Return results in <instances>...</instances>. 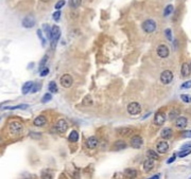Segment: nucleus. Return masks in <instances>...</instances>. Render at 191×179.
<instances>
[{
    "label": "nucleus",
    "instance_id": "dca6fc26",
    "mask_svg": "<svg viewBox=\"0 0 191 179\" xmlns=\"http://www.w3.org/2000/svg\"><path fill=\"white\" fill-rule=\"evenodd\" d=\"M173 136V130L170 128V127H166V128H163L160 132V137L165 140H168L170 138Z\"/></svg>",
    "mask_w": 191,
    "mask_h": 179
},
{
    "label": "nucleus",
    "instance_id": "a19ab883",
    "mask_svg": "<svg viewBox=\"0 0 191 179\" xmlns=\"http://www.w3.org/2000/svg\"><path fill=\"white\" fill-rule=\"evenodd\" d=\"M40 89V84H34L33 87H32V92H36V91H38Z\"/></svg>",
    "mask_w": 191,
    "mask_h": 179
},
{
    "label": "nucleus",
    "instance_id": "6ab92c4d",
    "mask_svg": "<svg viewBox=\"0 0 191 179\" xmlns=\"http://www.w3.org/2000/svg\"><path fill=\"white\" fill-rule=\"evenodd\" d=\"M46 122H47V120H46V118H45L44 116H38V117H36V118L34 119L33 123H34V125H35V126L40 127V126H43V125H45V124H46Z\"/></svg>",
    "mask_w": 191,
    "mask_h": 179
},
{
    "label": "nucleus",
    "instance_id": "e433bc0d",
    "mask_svg": "<svg viewBox=\"0 0 191 179\" xmlns=\"http://www.w3.org/2000/svg\"><path fill=\"white\" fill-rule=\"evenodd\" d=\"M188 88H191V81H187L183 84V85L180 86V89H188Z\"/></svg>",
    "mask_w": 191,
    "mask_h": 179
},
{
    "label": "nucleus",
    "instance_id": "4be33fe9",
    "mask_svg": "<svg viewBox=\"0 0 191 179\" xmlns=\"http://www.w3.org/2000/svg\"><path fill=\"white\" fill-rule=\"evenodd\" d=\"M79 132H77V130H72L71 132H70L69 137H68V140L70 141V142H77V141L79 140Z\"/></svg>",
    "mask_w": 191,
    "mask_h": 179
},
{
    "label": "nucleus",
    "instance_id": "ddd939ff",
    "mask_svg": "<svg viewBox=\"0 0 191 179\" xmlns=\"http://www.w3.org/2000/svg\"><path fill=\"white\" fill-rule=\"evenodd\" d=\"M99 144V140H98L96 137H89L87 140H86V146L88 147L89 149H96Z\"/></svg>",
    "mask_w": 191,
    "mask_h": 179
},
{
    "label": "nucleus",
    "instance_id": "a18cd8bd",
    "mask_svg": "<svg viewBox=\"0 0 191 179\" xmlns=\"http://www.w3.org/2000/svg\"><path fill=\"white\" fill-rule=\"evenodd\" d=\"M159 177H160V175H159V174H157V175H154V176L151 177V179H158Z\"/></svg>",
    "mask_w": 191,
    "mask_h": 179
},
{
    "label": "nucleus",
    "instance_id": "f257e3e1",
    "mask_svg": "<svg viewBox=\"0 0 191 179\" xmlns=\"http://www.w3.org/2000/svg\"><path fill=\"white\" fill-rule=\"evenodd\" d=\"M61 36V30L58 25H53L51 28V48L54 49L56 46V42H58V38Z\"/></svg>",
    "mask_w": 191,
    "mask_h": 179
},
{
    "label": "nucleus",
    "instance_id": "2eb2a0df",
    "mask_svg": "<svg viewBox=\"0 0 191 179\" xmlns=\"http://www.w3.org/2000/svg\"><path fill=\"white\" fill-rule=\"evenodd\" d=\"M154 161H155V160L152 159V158H149V157L144 160V162H143V170L144 171L146 172L151 171V170L154 168Z\"/></svg>",
    "mask_w": 191,
    "mask_h": 179
},
{
    "label": "nucleus",
    "instance_id": "0eeeda50",
    "mask_svg": "<svg viewBox=\"0 0 191 179\" xmlns=\"http://www.w3.org/2000/svg\"><path fill=\"white\" fill-rule=\"evenodd\" d=\"M55 128H56V130H58V134H64V132H66V130L68 129V123L66 122V120L61 119V120H58V123H56Z\"/></svg>",
    "mask_w": 191,
    "mask_h": 179
},
{
    "label": "nucleus",
    "instance_id": "20e7f679",
    "mask_svg": "<svg viewBox=\"0 0 191 179\" xmlns=\"http://www.w3.org/2000/svg\"><path fill=\"white\" fill-rule=\"evenodd\" d=\"M140 111H141V106L137 102H132L127 105V112L130 113V115H132V116L139 115Z\"/></svg>",
    "mask_w": 191,
    "mask_h": 179
},
{
    "label": "nucleus",
    "instance_id": "c9c22d12",
    "mask_svg": "<svg viewBox=\"0 0 191 179\" xmlns=\"http://www.w3.org/2000/svg\"><path fill=\"white\" fill-rule=\"evenodd\" d=\"M52 17H53V19L55 20V21H58V20H60V17H61V11H60V10H58L56 12H54V13H53V15H52Z\"/></svg>",
    "mask_w": 191,
    "mask_h": 179
},
{
    "label": "nucleus",
    "instance_id": "39448f33",
    "mask_svg": "<svg viewBox=\"0 0 191 179\" xmlns=\"http://www.w3.org/2000/svg\"><path fill=\"white\" fill-rule=\"evenodd\" d=\"M173 80V73L170 70H165L163 72H161L160 74V81L163 85H168L172 82Z\"/></svg>",
    "mask_w": 191,
    "mask_h": 179
},
{
    "label": "nucleus",
    "instance_id": "5701e85b",
    "mask_svg": "<svg viewBox=\"0 0 191 179\" xmlns=\"http://www.w3.org/2000/svg\"><path fill=\"white\" fill-rule=\"evenodd\" d=\"M124 174L127 177H130V178H135L137 176V172L134 168H127V170H125Z\"/></svg>",
    "mask_w": 191,
    "mask_h": 179
},
{
    "label": "nucleus",
    "instance_id": "f8f14e48",
    "mask_svg": "<svg viewBox=\"0 0 191 179\" xmlns=\"http://www.w3.org/2000/svg\"><path fill=\"white\" fill-rule=\"evenodd\" d=\"M187 118L186 117H177L176 118V121H175V125H176L177 128H180V129H184L186 126H187Z\"/></svg>",
    "mask_w": 191,
    "mask_h": 179
},
{
    "label": "nucleus",
    "instance_id": "c03bdc74",
    "mask_svg": "<svg viewBox=\"0 0 191 179\" xmlns=\"http://www.w3.org/2000/svg\"><path fill=\"white\" fill-rule=\"evenodd\" d=\"M189 147H191V142L190 143H187L186 145H184L183 147H182V149H189Z\"/></svg>",
    "mask_w": 191,
    "mask_h": 179
},
{
    "label": "nucleus",
    "instance_id": "f704fd0d",
    "mask_svg": "<svg viewBox=\"0 0 191 179\" xmlns=\"http://www.w3.org/2000/svg\"><path fill=\"white\" fill-rule=\"evenodd\" d=\"M37 36H38L39 38H40V40H42L43 46H45V45H46V39H45V38H44V36H43L42 30H37Z\"/></svg>",
    "mask_w": 191,
    "mask_h": 179
},
{
    "label": "nucleus",
    "instance_id": "72a5a7b5",
    "mask_svg": "<svg viewBox=\"0 0 191 179\" xmlns=\"http://www.w3.org/2000/svg\"><path fill=\"white\" fill-rule=\"evenodd\" d=\"M180 99L183 100V102H185V103H191V96H187V94H182V96H180Z\"/></svg>",
    "mask_w": 191,
    "mask_h": 179
},
{
    "label": "nucleus",
    "instance_id": "c756f323",
    "mask_svg": "<svg viewBox=\"0 0 191 179\" xmlns=\"http://www.w3.org/2000/svg\"><path fill=\"white\" fill-rule=\"evenodd\" d=\"M51 99H52V94H51V92H50V93H45V96L42 98V102L47 103V102H49V101H51Z\"/></svg>",
    "mask_w": 191,
    "mask_h": 179
},
{
    "label": "nucleus",
    "instance_id": "cd10ccee",
    "mask_svg": "<svg viewBox=\"0 0 191 179\" xmlns=\"http://www.w3.org/2000/svg\"><path fill=\"white\" fill-rule=\"evenodd\" d=\"M148 157L152 158V159H154V160H158L159 156H158L157 153H155V151H152V149H150V151H148Z\"/></svg>",
    "mask_w": 191,
    "mask_h": 179
},
{
    "label": "nucleus",
    "instance_id": "423d86ee",
    "mask_svg": "<svg viewBox=\"0 0 191 179\" xmlns=\"http://www.w3.org/2000/svg\"><path fill=\"white\" fill-rule=\"evenodd\" d=\"M73 84V79L70 74H63L61 77V85L64 88H70Z\"/></svg>",
    "mask_w": 191,
    "mask_h": 179
},
{
    "label": "nucleus",
    "instance_id": "9b49d317",
    "mask_svg": "<svg viewBox=\"0 0 191 179\" xmlns=\"http://www.w3.org/2000/svg\"><path fill=\"white\" fill-rule=\"evenodd\" d=\"M165 122H166V115L163 112H161V111L156 113L155 118H154V123L156 125H158V126H161V125H163Z\"/></svg>",
    "mask_w": 191,
    "mask_h": 179
},
{
    "label": "nucleus",
    "instance_id": "f3484780",
    "mask_svg": "<svg viewBox=\"0 0 191 179\" xmlns=\"http://www.w3.org/2000/svg\"><path fill=\"white\" fill-rule=\"evenodd\" d=\"M34 83L32 81H29V82L25 83L23 85H22V88H21V91H22V94H28L31 90H32V87H33Z\"/></svg>",
    "mask_w": 191,
    "mask_h": 179
},
{
    "label": "nucleus",
    "instance_id": "ea45409f",
    "mask_svg": "<svg viewBox=\"0 0 191 179\" xmlns=\"http://www.w3.org/2000/svg\"><path fill=\"white\" fill-rule=\"evenodd\" d=\"M48 61V55H46L44 58H43V61L40 62V64H39V70H42L43 68H44V64H46Z\"/></svg>",
    "mask_w": 191,
    "mask_h": 179
},
{
    "label": "nucleus",
    "instance_id": "7c9ffc66",
    "mask_svg": "<svg viewBox=\"0 0 191 179\" xmlns=\"http://www.w3.org/2000/svg\"><path fill=\"white\" fill-rule=\"evenodd\" d=\"M191 154V149H184V151H182L180 153H178V156H180V158H183V157H186V156H188V155H190Z\"/></svg>",
    "mask_w": 191,
    "mask_h": 179
},
{
    "label": "nucleus",
    "instance_id": "de8ad7c7",
    "mask_svg": "<svg viewBox=\"0 0 191 179\" xmlns=\"http://www.w3.org/2000/svg\"><path fill=\"white\" fill-rule=\"evenodd\" d=\"M190 68H191V64H190Z\"/></svg>",
    "mask_w": 191,
    "mask_h": 179
},
{
    "label": "nucleus",
    "instance_id": "7ed1b4c3",
    "mask_svg": "<svg viewBox=\"0 0 191 179\" xmlns=\"http://www.w3.org/2000/svg\"><path fill=\"white\" fill-rule=\"evenodd\" d=\"M10 132L12 134H14V135H18L20 132L23 130V125H22L21 122H18V121H13L10 123Z\"/></svg>",
    "mask_w": 191,
    "mask_h": 179
},
{
    "label": "nucleus",
    "instance_id": "412c9836",
    "mask_svg": "<svg viewBox=\"0 0 191 179\" xmlns=\"http://www.w3.org/2000/svg\"><path fill=\"white\" fill-rule=\"evenodd\" d=\"M29 107V105L27 104H20V105H16V106H8V107H4L3 109L6 110H14V109H27Z\"/></svg>",
    "mask_w": 191,
    "mask_h": 179
},
{
    "label": "nucleus",
    "instance_id": "a878e982",
    "mask_svg": "<svg viewBox=\"0 0 191 179\" xmlns=\"http://www.w3.org/2000/svg\"><path fill=\"white\" fill-rule=\"evenodd\" d=\"M81 3H82V0H69V6L72 8H79L81 6Z\"/></svg>",
    "mask_w": 191,
    "mask_h": 179
},
{
    "label": "nucleus",
    "instance_id": "1a4fd4ad",
    "mask_svg": "<svg viewBox=\"0 0 191 179\" xmlns=\"http://www.w3.org/2000/svg\"><path fill=\"white\" fill-rule=\"evenodd\" d=\"M157 54L159 57L166 58L169 56V48L167 47L166 45H160L157 48Z\"/></svg>",
    "mask_w": 191,
    "mask_h": 179
},
{
    "label": "nucleus",
    "instance_id": "bb28decb",
    "mask_svg": "<svg viewBox=\"0 0 191 179\" xmlns=\"http://www.w3.org/2000/svg\"><path fill=\"white\" fill-rule=\"evenodd\" d=\"M173 10H174V8H173V6H172V4H169V6H167L166 8H165V11H163V16H165V17L169 16L170 14H172Z\"/></svg>",
    "mask_w": 191,
    "mask_h": 179
},
{
    "label": "nucleus",
    "instance_id": "2f4dec72",
    "mask_svg": "<svg viewBox=\"0 0 191 179\" xmlns=\"http://www.w3.org/2000/svg\"><path fill=\"white\" fill-rule=\"evenodd\" d=\"M118 132H120L122 136H129L132 132V129L131 128H123V129L118 130Z\"/></svg>",
    "mask_w": 191,
    "mask_h": 179
},
{
    "label": "nucleus",
    "instance_id": "473e14b6",
    "mask_svg": "<svg viewBox=\"0 0 191 179\" xmlns=\"http://www.w3.org/2000/svg\"><path fill=\"white\" fill-rule=\"evenodd\" d=\"M65 4H66V1H65V0H58L55 4V8L56 10H61Z\"/></svg>",
    "mask_w": 191,
    "mask_h": 179
},
{
    "label": "nucleus",
    "instance_id": "4468645a",
    "mask_svg": "<svg viewBox=\"0 0 191 179\" xmlns=\"http://www.w3.org/2000/svg\"><path fill=\"white\" fill-rule=\"evenodd\" d=\"M169 149V144L167 141H160L157 143V151L159 154H165Z\"/></svg>",
    "mask_w": 191,
    "mask_h": 179
},
{
    "label": "nucleus",
    "instance_id": "37998d69",
    "mask_svg": "<svg viewBox=\"0 0 191 179\" xmlns=\"http://www.w3.org/2000/svg\"><path fill=\"white\" fill-rule=\"evenodd\" d=\"M175 157H176V156H175V155H173V156H172L171 158H169V159H168V161H167V163H168V164H170V163H172V162H173V161H174V160H175Z\"/></svg>",
    "mask_w": 191,
    "mask_h": 179
},
{
    "label": "nucleus",
    "instance_id": "58836bf2",
    "mask_svg": "<svg viewBox=\"0 0 191 179\" xmlns=\"http://www.w3.org/2000/svg\"><path fill=\"white\" fill-rule=\"evenodd\" d=\"M165 34H166V36H167V38H168V40L171 41V40H172L171 30H170V29H166V30H165Z\"/></svg>",
    "mask_w": 191,
    "mask_h": 179
},
{
    "label": "nucleus",
    "instance_id": "c85d7f7f",
    "mask_svg": "<svg viewBox=\"0 0 191 179\" xmlns=\"http://www.w3.org/2000/svg\"><path fill=\"white\" fill-rule=\"evenodd\" d=\"M178 113H180V111L176 109L172 110V111H170L169 113V119L170 120H173V119H176L177 117H178Z\"/></svg>",
    "mask_w": 191,
    "mask_h": 179
},
{
    "label": "nucleus",
    "instance_id": "f03ea898",
    "mask_svg": "<svg viewBox=\"0 0 191 179\" xmlns=\"http://www.w3.org/2000/svg\"><path fill=\"white\" fill-rule=\"evenodd\" d=\"M142 29L147 33H153L156 30V22L153 19H147L142 22Z\"/></svg>",
    "mask_w": 191,
    "mask_h": 179
},
{
    "label": "nucleus",
    "instance_id": "b1692460",
    "mask_svg": "<svg viewBox=\"0 0 191 179\" xmlns=\"http://www.w3.org/2000/svg\"><path fill=\"white\" fill-rule=\"evenodd\" d=\"M43 30H44L45 34H46V36H47V38L51 39V28L49 27V25H43Z\"/></svg>",
    "mask_w": 191,
    "mask_h": 179
},
{
    "label": "nucleus",
    "instance_id": "6e6552de",
    "mask_svg": "<svg viewBox=\"0 0 191 179\" xmlns=\"http://www.w3.org/2000/svg\"><path fill=\"white\" fill-rule=\"evenodd\" d=\"M21 25L26 29H31V28H33L35 25V19L32 16H27L22 19Z\"/></svg>",
    "mask_w": 191,
    "mask_h": 179
},
{
    "label": "nucleus",
    "instance_id": "79ce46f5",
    "mask_svg": "<svg viewBox=\"0 0 191 179\" xmlns=\"http://www.w3.org/2000/svg\"><path fill=\"white\" fill-rule=\"evenodd\" d=\"M183 137L184 138H191V130H185L183 132Z\"/></svg>",
    "mask_w": 191,
    "mask_h": 179
},
{
    "label": "nucleus",
    "instance_id": "49530a36",
    "mask_svg": "<svg viewBox=\"0 0 191 179\" xmlns=\"http://www.w3.org/2000/svg\"><path fill=\"white\" fill-rule=\"evenodd\" d=\"M43 2H49V1H51V0H42Z\"/></svg>",
    "mask_w": 191,
    "mask_h": 179
},
{
    "label": "nucleus",
    "instance_id": "a211bd4d",
    "mask_svg": "<svg viewBox=\"0 0 191 179\" xmlns=\"http://www.w3.org/2000/svg\"><path fill=\"white\" fill-rule=\"evenodd\" d=\"M125 147H126V143H125L124 141L118 140L113 144V147H111V149H113L114 151H121V149H125Z\"/></svg>",
    "mask_w": 191,
    "mask_h": 179
},
{
    "label": "nucleus",
    "instance_id": "9d476101",
    "mask_svg": "<svg viewBox=\"0 0 191 179\" xmlns=\"http://www.w3.org/2000/svg\"><path fill=\"white\" fill-rule=\"evenodd\" d=\"M143 144V140L140 136H134L131 140V146L134 147V149H140Z\"/></svg>",
    "mask_w": 191,
    "mask_h": 179
},
{
    "label": "nucleus",
    "instance_id": "aec40b11",
    "mask_svg": "<svg viewBox=\"0 0 191 179\" xmlns=\"http://www.w3.org/2000/svg\"><path fill=\"white\" fill-rule=\"evenodd\" d=\"M190 71H191V68L190 66H189V64L187 63H184L183 66H182V75H183V77H187L189 76V74H190Z\"/></svg>",
    "mask_w": 191,
    "mask_h": 179
},
{
    "label": "nucleus",
    "instance_id": "393cba45",
    "mask_svg": "<svg viewBox=\"0 0 191 179\" xmlns=\"http://www.w3.org/2000/svg\"><path fill=\"white\" fill-rule=\"evenodd\" d=\"M48 88H49V91L51 93H56L58 92V86H56V84L54 82H50Z\"/></svg>",
    "mask_w": 191,
    "mask_h": 179
},
{
    "label": "nucleus",
    "instance_id": "4c0bfd02",
    "mask_svg": "<svg viewBox=\"0 0 191 179\" xmlns=\"http://www.w3.org/2000/svg\"><path fill=\"white\" fill-rule=\"evenodd\" d=\"M49 73V69L47 68V67H45V68H43L42 70H40V76H46V75Z\"/></svg>",
    "mask_w": 191,
    "mask_h": 179
}]
</instances>
